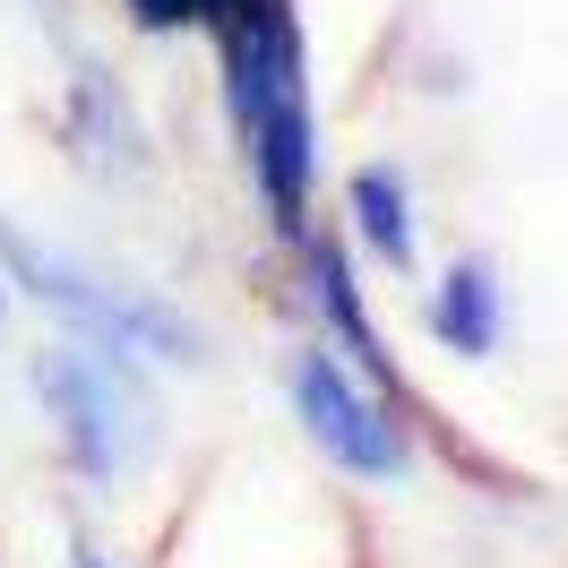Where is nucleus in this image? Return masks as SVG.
<instances>
[{"label": "nucleus", "instance_id": "obj_1", "mask_svg": "<svg viewBox=\"0 0 568 568\" xmlns=\"http://www.w3.org/2000/svg\"><path fill=\"white\" fill-rule=\"evenodd\" d=\"M215 36V78H224V112L250 155L258 207L284 242L311 233V199H320V121H311V43L293 0H233L207 27Z\"/></svg>", "mask_w": 568, "mask_h": 568}, {"label": "nucleus", "instance_id": "obj_2", "mask_svg": "<svg viewBox=\"0 0 568 568\" xmlns=\"http://www.w3.org/2000/svg\"><path fill=\"white\" fill-rule=\"evenodd\" d=\"M0 276L18 284L27 302H43V311L70 327L78 345H95L104 362H121V371H139V362H173V371H190V362H199V345H207V336H199V320H190V311H173L164 293L95 276L78 250L43 242V233L9 224V215H0Z\"/></svg>", "mask_w": 568, "mask_h": 568}, {"label": "nucleus", "instance_id": "obj_3", "mask_svg": "<svg viewBox=\"0 0 568 568\" xmlns=\"http://www.w3.org/2000/svg\"><path fill=\"white\" fill-rule=\"evenodd\" d=\"M284 388H293V414L311 430V448H320L336 474H354V483H405V474H414V448H405L396 405L371 388V379H354L327 345L293 354Z\"/></svg>", "mask_w": 568, "mask_h": 568}, {"label": "nucleus", "instance_id": "obj_4", "mask_svg": "<svg viewBox=\"0 0 568 568\" xmlns=\"http://www.w3.org/2000/svg\"><path fill=\"white\" fill-rule=\"evenodd\" d=\"M36 396H43V414H52L61 457H70L78 474L95 483V491H112V483L130 474V457H139V423H130V371L70 336V345L36 354Z\"/></svg>", "mask_w": 568, "mask_h": 568}, {"label": "nucleus", "instance_id": "obj_5", "mask_svg": "<svg viewBox=\"0 0 568 568\" xmlns=\"http://www.w3.org/2000/svg\"><path fill=\"white\" fill-rule=\"evenodd\" d=\"M302 276H311V302H320L336 354L354 362L388 405H405V379H396V362H388V336H379V320L362 311V284H354V267H345V250L320 242V233H302Z\"/></svg>", "mask_w": 568, "mask_h": 568}, {"label": "nucleus", "instance_id": "obj_6", "mask_svg": "<svg viewBox=\"0 0 568 568\" xmlns=\"http://www.w3.org/2000/svg\"><path fill=\"white\" fill-rule=\"evenodd\" d=\"M70 155L87 164V173H139V112H130V95L112 87V70H70Z\"/></svg>", "mask_w": 568, "mask_h": 568}, {"label": "nucleus", "instance_id": "obj_7", "mask_svg": "<svg viewBox=\"0 0 568 568\" xmlns=\"http://www.w3.org/2000/svg\"><path fill=\"white\" fill-rule=\"evenodd\" d=\"M430 336L448 345L457 362H491L499 354V327H508V311H499V276L483 267V258H457L448 276L430 284Z\"/></svg>", "mask_w": 568, "mask_h": 568}, {"label": "nucleus", "instance_id": "obj_8", "mask_svg": "<svg viewBox=\"0 0 568 568\" xmlns=\"http://www.w3.org/2000/svg\"><path fill=\"white\" fill-rule=\"evenodd\" d=\"M345 215H354V242L379 258V267H414V190H405V173L396 164H362L354 181H345Z\"/></svg>", "mask_w": 568, "mask_h": 568}, {"label": "nucleus", "instance_id": "obj_9", "mask_svg": "<svg viewBox=\"0 0 568 568\" xmlns=\"http://www.w3.org/2000/svg\"><path fill=\"white\" fill-rule=\"evenodd\" d=\"M233 0H121V18L139 36H190V27H215Z\"/></svg>", "mask_w": 568, "mask_h": 568}, {"label": "nucleus", "instance_id": "obj_10", "mask_svg": "<svg viewBox=\"0 0 568 568\" xmlns=\"http://www.w3.org/2000/svg\"><path fill=\"white\" fill-rule=\"evenodd\" d=\"M70 568H112V560H104V551H87V542H78V551H70Z\"/></svg>", "mask_w": 568, "mask_h": 568}]
</instances>
